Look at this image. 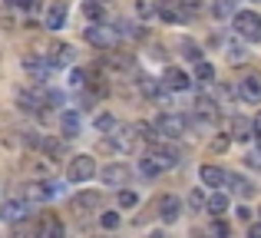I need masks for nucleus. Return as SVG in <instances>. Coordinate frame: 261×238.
Instances as JSON below:
<instances>
[{
	"label": "nucleus",
	"instance_id": "1",
	"mask_svg": "<svg viewBox=\"0 0 261 238\" xmlns=\"http://www.w3.org/2000/svg\"><path fill=\"white\" fill-rule=\"evenodd\" d=\"M231 27H235V33L242 40L261 43V13L258 10H238L235 17H231Z\"/></svg>",
	"mask_w": 261,
	"mask_h": 238
},
{
	"label": "nucleus",
	"instance_id": "2",
	"mask_svg": "<svg viewBox=\"0 0 261 238\" xmlns=\"http://www.w3.org/2000/svg\"><path fill=\"white\" fill-rule=\"evenodd\" d=\"M73 57H76L73 43H63V40H53V43H46V50H43V60L53 66V70H66V66H73Z\"/></svg>",
	"mask_w": 261,
	"mask_h": 238
},
{
	"label": "nucleus",
	"instance_id": "3",
	"mask_svg": "<svg viewBox=\"0 0 261 238\" xmlns=\"http://www.w3.org/2000/svg\"><path fill=\"white\" fill-rule=\"evenodd\" d=\"M152 129L162 139H178V136H185V129H189V119L178 116V113H162V116H155Z\"/></svg>",
	"mask_w": 261,
	"mask_h": 238
},
{
	"label": "nucleus",
	"instance_id": "4",
	"mask_svg": "<svg viewBox=\"0 0 261 238\" xmlns=\"http://www.w3.org/2000/svg\"><path fill=\"white\" fill-rule=\"evenodd\" d=\"M109 146H113V152H136V146H139L136 126H113L109 129Z\"/></svg>",
	"mask_w": 261,
	"mask_h": 238
},
{
	"label": "nucleus",
	"instance_id": "5",
	"mask_svg": "<svg viewBox=\"0 0 261 238\" xmlns=\"http://www.w3.org/2000/svg\"><path fill=\"white\" fill-rule=\"evenodd\" d=\"M93 175H96V159L86 155V152L73 155L70 166H66V179L70 182H86V179H93Z\"/></svg>",
	"mask_w": 261,
	"mask_h": 238
},
{
	"label": "nucleus",
	"instance_id": "6",
	"mask_svg": "<svg viewBox=\"0 0 261 238\" xmlns=\"http://www.w3.org/2000/svg\"><path fill=\"white\" fill-rule=\"evenodd\" d=\"M146 159L152 162V166H159V172H162V169H175L178 162H182V159H178V152H175V149H169V146H159V139H155L152 146H149Z\"/></svg>",
	"mask_w": 261,
	"mask_h": 238
},
{
	"label": "nucleus",
	"instance_id": "7",
	"mask_svg": "<svg viewBox=\"0 0 261 238\" xmlns=\"http://www.w3.org/2000/svg\"><path fill=\"white\" fill-rule=\"evenodd\" d=\"M23 70H27V76H30V80H37V83H46L53 66L43 60V53H40V57H37V53H27V57H23Z\"/></svg>",
	"mask_w": 261,
	"mask_h": 238
},
{
	"label": "nucleus",
	"instance_id": "8",
	"mask_svg": "<svg viewBox=\"0 0 261 238\" xmlns=\"http://www.w3.org/2000/svg\"><path fill=\"white\" fill-rule=\"evenodd\" d=\"M66 0H50L46 4V10H43V27L46 30H63V23H66Z\"/></svg>",
	"mask_w": 261,
	"mask_h": 238
},
{
	"label": "nucleus",
	"instance_id": "9",
	"mask_svg": "<svg viewBox=\"0 0 261 238\" xmlns=\"http://www.w3.org/2000/svg\"><path fill=\"white\" fill-rule=\"evenodd\" d=\"M238 93H242L245 103L261 106V73H245V76L238 80Z\"/></svg>",
	"mask_w": 261,
	"mask_h": 238
},
{
	"label": "nucleus",
	"instance_id": "10",
	"mask_svg": "<svg viewBox=\"0 0 261 238\" xmlns=\"http://www.w3.org/2000/svg\"><path fill=\"white\" fill-rule=\"evenodd\" d=\"M96 172H99V179L106 182V186H116V189H119V186H126V182H129V175H133V172H129V166H122V162H109V166L96 169Z\"/></svg>",
	"mask_w": 261,
	"mask_h": 238
},
{
	"label": "nucleus",
	"instance_id": "11",
	"mask_svg": "<svg viewBox=\"0 0 261 238\" xmlns=\"http://www.w3.org/2000/svg\"><path fill=\"white\" fill-rule=\"evenodd\" d=\"M162 86H166L169 93H185L192 86V76L182 73L178 66H166V73H162Z\"/></svg>",
	"mask_w": 261,
	"mask_h": 238
},
{
	"label": "nucleus",
	"instance_id": "12",
	"mask_svg": "<svg viewBox=\"0 0 261 238\" xmlns=\"http://www.w3.org/2000/svg\"><path fill=\"white\" fill-rule=\"evenodd\" d=\"M86 43L99 46V50H113L116 46V33L106 30V27H99V23H93V27H86Z\"/></svg>",
	"mask_w": 261,
	"mask_h": 238
},
{
	"label": "nucleus",
	"instance_id": "13",
	"mask_svg": "<svg viewBox=\"0 0 261 238\" xmlns=\"http://www.w3.org/2000/svg\"><path fill=\"white\" fill-rule=\"evenodd\" d=\"M155 208H159V219L166 225H172V222H178V215H182V199L178 195H162Z\"/></svg>",
	"mask_w": 261,
	"mask_h": 238
},
{
	"label": "nucleus",
	"instance_id": "14",
	"mask_svg": "<svg viewBox=\"0 0 261 238\" xmlns=\"http://www.w3.org/2000/svg\"><path fill=\"white\" fill-rule=\"evenodd\" d=\"M27 212H30V202L27 199H7L4 208H0V215H4L7 222H23Z\"/></svg>",
	"mask_w": 261,
	"mask_h": 238
},
{
	"label": "nucleus",
	"instance_id": "15",
	"mask_svg": "<svg viewBox=\"0 0 261 238\" xmlns=\"http://www.w3.org/2000/svg\"><path fill=\"white\" fill-rule=\"evenodd\" d=\"M228 139H235V142H248L251 139V119H245V116H231L228 119Z\"/></svg>",
	"mask_w": 261,
	"mask_h": 238
},
{
	"label": "nucleus",
	"instance_id": "16",
	"mask_svg": "<svg viewBox=\"0 0 261 238\" xmlns=\"http://www.w3.org/2000/svg\"><path fill=\"white\" fill-rule=\"evenodd\" d=\"M225 186H231V192L238 195V199H251V195H255V186H251L248 179H245V175H238V172H225Z\"/></svg>",
	"mask_w": 261,
	"mask_h": 238
},
{
	"label": "nucleus",
	"instance_id": "17",
	"mask_svg": "<svg viewBox=\"0 0 261 238\" xmlns=\"http://www.w3.org/2000/svg\"><path fill=\"white\" fill-rule=\"evenodd\" d=\"M195 116L205 122H218V103L212 96H198L195 99Z\"/></svg>",
	"mask_w": 261,
	"mask_h": 238
},
{
	"label": "nucleus",
	"instance_id": "18",
	"mask_svg": "<svg viewBox=\"0 0 261 238\" xmlns=\"http://www.w3.org/2000/svg\"><path fill=\"white\" fill-rule=\"evenodd\" d=\"M198 179H202V186H208V189H222L225 186V169L202 166V169H198Z\"/></svg>",
	"mask_w": 261,
	"mask_h": 238
},
{
	"label": "nucleus",
	"instance_id": "19",
	"mask_svg": "<svg viewBox=\"0 0 261 238\" xmlns=\"http://www.w3.org/2000/svg\"><path fill=\"white\" fill-rule=\"evenodd\" d=\"M17 106H20L23 113H40L43 96H40V93H30V90H17Z\"/></svg>",
	"mask_w": 261,
	"mask_h": 238
},
{
	"label": "nucleus",
	"instance_id": "20",
	"mask_svg": "<svg viewBox=\"0 0 261 238\" xmlns=\"http://www.w3.org/2000/svg\"><path fill=\"white\" fill-rule=\"evenodd\" d=\"M23 199L27 202H50L53 199V186H46V182H33V186H27Z\"/></svg>",
	"mask_w": 261,
	"mask_h": 238
},
{
	"label": "nucleus",
	"instance_id": "21",
	"mask_svg": "<svg viewBox=\"0 0 261 238\" xmlns=\"http://www.w3.org/2000/svg\"><path fill=\"white\" fill-rule=\"evenodd\" d=\"M139 86H142V93H146L149 99H159V103H166V86H162V80H149V76H142L139 80Z\"/></svg>",
	"mask_w": 261,
	"mask_h": 238
},
{
	"label": "nucleus",
	"instance_id": "22",
	"mask_svg": "<svg viewBox=\"0 0 261 238\" xmlns=\"http://www.w3.org/2000/svg\"><path fill=\"white\" fill-rule=\"evenodd\" d=\"M166 4H169V0H136V13H139L142 20H152Z\"/></svg>",
	"mask_w": 261,
	"mask_h": 238
},
{
	"label": "nucleus",
	"instance_id": "23",
	"mask_svg": "<svg viewBox=\"0 0 261 238\" xmlns=\"http://www.w3.org/2000/svg\"><path fill=\"white\" fill-rule=\"evenodd\" d=\"M60 129H63L66 139H76L80 136V116L76 113H63V116H60Z\"/></svg>",
	"mask_w": 261,
	"mask_h": 238
},
{
	"label": "nucleus",
	"instance_id": "24",
	"mask_svg": "<svg viewBox=\"0 0 261 238\" xmlns=\"http://www.w3.org/2000/svg\"><path fill=\"white\" fill-rule=\"evenodd\" d=\"M178 53H182L189 63L202 60V50H198V43H195V40H189V37H178Z\"/></svg>",
	"mask_w": 261,
	"mask_h": 238
},
{
	"label": "nucleus",
	"instance_id": "25",
	"mask_svg": "<svg viewBox=\"0 0 261 238\" xmlns=\"http://www.w3.org/2000/svg\"><path fill=\"white\" fill-rule=\"evenodd\" d=\"M195 80L205 83V86H212V83H215V66L205 63V60H195Z\"/></svg>",
	"mask_w": 261,
	"mask_h": 238
},
{
	"label": "nucleus",
	"instance_id": "26",
	"mask_svg": "<svg viewBox=\"0 0 261 238\" xmlns=\"http://www.w3.org/2000/svg\"><path fill=\"white\" fill-rule=\"evenodd\" d=\"M40 149H43L46 155H53V159H63L66 155V142L63 139H40Z\"/></svg>",
	"mask_w": 261,
	"mask_h": 238
},
{
	"label": "nucleus",
	"instance_id": "27",
	"mask_svg": "<svg viewBox=\"0 0 261 238\" xmlns=\"http://www.w3.org/2000/svg\"><path fill=\"white\" fill-rule=\"evenodd\" d=\"M76 208H99V192H76L73 195Z\"/></svg>",
	"mask_w": 261,
	"mask_h": 238
},
{
	"label": "nucleus",
	"instance_id": "28",
	"mask_svg": "<svg viewBox=\"0 0 261 238\" xmlns=\"http://www.w3.org/2000/svg\"><path fill=\"white\" fill-rule=\"evenodd\" d=\"M205 208H208L212 215H222L225 208H228V195H222V192H215V195H208L205 199Z\"/></svg>",
	"mask_w": 261,
	"mask_h": 238
},
{
	"label": "nucleus",
	"instance_id": "29",
	"mask_svg": "<svg viewBox=\"0 0 261 238\" xmlns=\"http://www.w3.org/2000/svg\"><path fill=\"white\" fill-rule=\"evenodd\" d=\"M37 228H40V235H63V225H60V222L53 219V215H43Z\"/></svg>",
	"mask_w": 261,
	"mask_h": 238
},
{
	"label": "nucleus",
	"instance_id": "30",
	"mask_svg": "<svg viewBox=\"0 0 261 238\" xmlns=\"http://www.w3.org/2000/svg\"><path fill=\"white\" fill-rule=\"evenodd\" d=\"M83 13L93 20V23H99V20H102V4H96V0H86V4H83Z\"/></svg>",
	"mask_w": 261,
	"mask_h": 238
},
{
	"label": "nucleus",
	"instance_id": "31",
	"mask_svg": "<svg viewBox=\"0 0 261 238\" xmlns=\"http://www.w3.org/2000/svg\"><path fill=\"white\" fill-rule=\"evenodd\" d=\"M189 208H192V212H202V208H205V192H202V189H195V192L189 195Z\"/></svg>",
	"mask_w": 261,
	"mask_h": 238
},
{
	"label": "nucleus",
	"instance_id": "32",
	"mask_svg": "<svg viewBox=\"0 0 261 238\" xmlns=\"http://www.w3.org/2000/svg\"><path fill=\"white\" fill-rule=\"evenodd\" d=\"M99 225L113 232V228H119V215H116V212H102V215H99Z\"/></svg>",
	"mask_w": 261,
	"mask_h": 238
},
{
	"label": "nucleus",
	"instance_id": "33",
	"mask_svg": "<svg viewBox=\"0 0 261 238\" xmlns=\"http://www.w3.org/2000/svg\"><path fill=\"white\" fill-rule=\"evenodd\" d=\"M113 126H116V119L109 116V113H102V116H96V129H99V133H109Z\"/></svg>",
	"mask_w": 261,
	"mask_h": 238
},
{
	"label": "nucleus",
	"instance_id": "34",
	"mask_svg": "<svg viewBox=\"0 0 261 238\" xmlns=\"http://www.w3.org/2000/svg\"><path fill=\"white\" fill-rule=\"evenodd\" d=\"M136 202H139V199H136V192H129V189H119V205H122V208H133Z\"/></svg>",
	"mask_w": 261,
	"mask_h": 238
},
{
	"label": "nucleus",
	"instance_id": "35",
	"mask_svg": "<svg viewBox=\"0 0 261 238\" xmlns=\"http://www.w3.org/2000/svg\"><path fill=\"white\" fill-rule=\"evenodd\" d=\"M7 7H10V10H33V7H37V0H7Z\"/></svg>",
	"mask_w": 261,
	"mask_h": 238
},
{
	"label": "nucleus",
	"instance_id": "36",
	"mask_svg": "<svg viewBox=\"0 0 261 238\" xmlns=\"http://www.w3.org/2000/svg\"><path fill=\"white\" fill-rule=\"evenodd\" d=\"M231 7H235V0H218V4H215V17H228V13H231Z\"/></svg>",
	"mask_w": 261,
	"mask_h": 238
},
{
	"label": "nucleus",
	"instance_id": "37",
	"mask_svg": "<svg viewBox=\"0 0 261 238\" xmlns=\"http://www.w3.org/2000/svg\"><path fill=\"white\" fill-rule=\"evenodd\" d=\"M70 86H86V73L83 70H70Z\"/></svg>",
	"mask_w": 261,
	"mask_h": 238
},
{
	"label": "nucleus",
	"instance_id": "38",
	"mask_svg": "<svg viewBox=\"0 0 261 238\" xmlns=\"http://www.w3.org/2000/svg\"><path fill=\"white\" fill-rule=\"evenodd\" d=\"M142 175H149V179H155V175H159V166H152V162H149V159H142Z\"/></svg>",
	"mask_w": 261,
	"mask_h": 238
},
{
	"label": "nucleus",
	"instance_id": "39",
	"mask_svg": "<svg viewBox=\"0 0 261 238\" xmlns=\"http://www.w3.org/2000/svg\"><path fill=\"white\" fill-rule=\"evenodd\" d=\"M245 162H248L251 169H261V149H258V152H248V155H245Z\"/></svg>",
	"mask_w": 261,
	"mask_h": 238
},
{
	"label": "nucleus",
	"instance_id": "40",
	"mask_svg": "<svg viewBox=\"0 0 261 238\" xmlns=\"http://www.w3.org/2000/svg\"><path fill=\"white\" fill-rule=\"evenodd\" d=\"M228 60H231V63L245 60V50H242V46H228Z\"/></svg>",
	"mask_w": 261,
	"mask_h": 238
},
{
	"label": "nucleus",
	"instance_id": "41",
	"mask_svg": "<svg viewBox=\"0 0 261 238\" xmlns=\"http://www.w3.org/2000/svg\"><path fill=\"white\" fill-rule=\"evenodd\" d=\"M251 136H255V139L261 142V113H258L255 119H251Z\"/></svg>",
	"mask_w": 261,
	"mask_h": 238
},
{
	"label": "nucleus",
	"instance_id": "42",
	"mask_svg": "<svg viewBox=\"0 0 261 238\" xmlns=\"http://www.w3.org/2000/svg\"><path fill=\"white\" fill-rule=\"evenodd\" d=\"M89 90L99 93V96H106V83H102V80H93V83H89Z\"/></svg>",
	"mask_w": 261,
	"mask_h": 238
},
{
	"label": "nucleus",
	"instance_id": "43",
	"mask_svg": "<svg viewBox=\"0 0 261 238\" xmlns=\"http://www.w3.org/2000/svg\"><path fill=\"white\" fill-rule=\"evenodd\" d=\"M248 238H261V222H251L248 225Z\"/></svg>",
	"mask_w": 261,
	"mask_h": 238
},
{
	"label": "nucleus",
	"instance_id": "44",
	"mask_svg": "<svg viewBox=\"0 0 261 238\" xmlns=\"http://www.w3.org/2000/svg\"><path fill=\"white\" fill-rule=\"evenodd\" d=\"M238 219H242V222H251V208L242 205V208H238Z\"/></svg>",
	"mask_w": 261,
	"mask_h": 238
},
{
	"label": "nucleus",
	"instance_id": "45",
	"mask_svg": "<svg viewBox=\"0 0 261 238\" xmlns=\"http://www.w3.org/2000/svg\"><path fill=\"white\" fill-rule=\"evenodd\" d=\"M212 232H218V235H228V225H225V222H215V225H212Z\"/></svg>",
	"mask_w": 261,
	"mask_h": 238
},
{
	"label": "nucleus",
	"instance_id": "46",
	"mask_svg": "<svg viewBox=\"0 0 261 238\" xmlns=\"http://www.w3.org/2000/svg\"><path fill=\"white\" fill-rule=\"evenodd\" d=\"M258 215H261V208H258Z\"/></svg>",
	"mask_w": 261,
	"mask_h": 238
},
{
	"label": "nucleus",
	"instance_id": "47",
	"mask_svg": "<svg viewBox=\"0 0 261 238\" xmlns=\"http://www.w3.org/2000/svg\"><path fill=\"white\" fill-rule=\"evenodd\" d=\"M258 4H261V0H258Z\"/></svg>",
	"mask_w": 261,
	"mask_h": 238
}]
</instances>
